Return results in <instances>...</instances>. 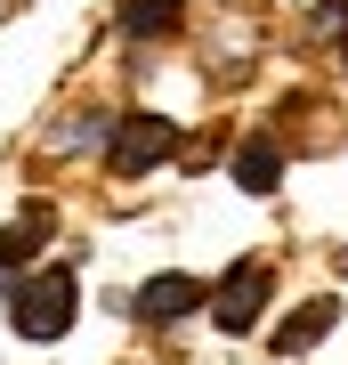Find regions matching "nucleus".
I'll return each instance as SVG.
<instances>
[{
	"instance_id": "nucleus-4",
	"label": "nucleus",
	"mask_w": 348,
	"mask_h": 365,
	"mask_svg": "<svg viewBox=\"0 0 348 365\" xmlns=\"http://www.w3.org/2000/svg\"><path fill=\"white\" fill-rule=\"evenodd\" d=\"M194 300H203V284H194V276H154V284L138 292V317H146V325H179Z\"/></svg>"
},
{
	"instance_id": "nucleus-5",
	"label": "nucleus",
	"mask_w": 348,
	"mask_h": 365,
	"mask_svg": "<svg viewBox=\"0 0 348 365\" xmlns=\"http://www.w3.org/2000/svg\"><path fill=\"white\" fill-rule=\"evenodd\" d=\"M332 317H340L332 300H308V309H300L292 325H275V357H300V349H316V341L332 333Z\"/></svg>"
},
{
	"instance_id": "nucleus-3",
	"label": "nucleus",
	"mask_w": 348,
	"mask_h": 365,
	"mask_svg": "<svg viewBox=\"0 0 348 365\" xmlns=\"http://www.w3.org/2000/svg\"><path fill=\"white\" fill-rule=\"evenodd\" d=\"M211 309H219V325H227V333H251V325H259V309H268V268L243 260L219 292H211Z\"/></svg>"
},
{
	"instance_id": "nucleus-7",
	"label": "nucleus",
	"mask_w": 348,
	"mask_h": 365,
	"mask_svg": "<svg viewBox=\"0 0 348 365\" xmlns=\"http://www.w3.org/2000/svg\"><path fill=\"white\" fill-rule=\"evenodd\" d=\"M179 25V0H130L122 9V33H170Z\"/></svg>"
},
{
	"instance_id": "nucleus-1",
	"label": "nucleus",
	"mask_w": 348,
	"mask_h": 365,
	"mask_svg": "<svg viewBox=\"0 0 348 365\" xmlns=\"http://www.w3.org/2000/svg\"><path fill=\"white\" fill-rule=\"evenodd\" d=\"M65 325H73V268H41L16 292V333L25 341H57Z\"/></svg>"
},
{
	"instance_id": "nucleus-2",
	"label": "nucleus",
	"mask_w": 348,
	"mask_h": 365,
	"mask_svg": "<svg viewBox=\"0 0 348 365\" xmlns=\"http://www.w3.org/2000/svg\"><path fill=\"white\" fill-rule=\"evenodd\" d=\"M170 138H179V130H170L162 114H122V138L105 146V170H114V179H138L146 163L170 155Z\"/></svg>"
},
{
	"instance_id": "nucleus-6",
	"label": "nucleus",
	"mask_w": 348,
	"mask_h": 365,
	"mask_svg": "<svg viewBox=\"0 0 348 365\" xmlns=\"http://www.w3.org/2000/svg\"><path fill=\"white\" fill-rule=\"evenodd\" d=\"M275 170H284V155H275V146H268V138H251V146H243V155H235V179H243V187H251V195H268V187H275Z\"/></svg>"
},
{
	"instance_id": "nucleus-8",
	"label": "nucleus",
	"mask_w": 348,
	"mask_h": 365,
	"mask_svg": "<svg viewBox=\"0 0 348 365\" xmlns=\"http://www.w3.org/2000/svg\"><path fill=\"white\" fill-rule=\"evenodd\" d=\"M33 235H49V211H25V227H0V268H16L25 260V244Z\"/></svg>"
}]
</instances>
